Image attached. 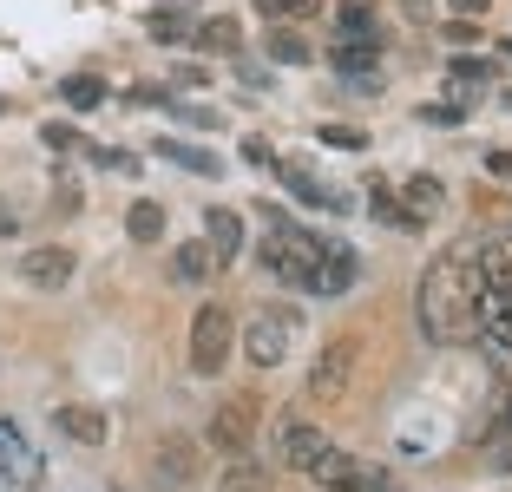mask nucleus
<instances>
[{
  "label": "nucleus",
  "mask_w": 512,
  "mask_h": 492,
  "mask_svg": "<svg viewBox=\"0 0 512 492\" xmlns=\"http://www.w3.org/2000/svg\"><path fill=\"white\" fill-rule=\"evenodd\" d=\"M480 289H486L480 237L473 243H447V250L421 269V289H414V322H421L427 342L434 348L473 342V335H480Z\"/></svg>",
  "instance_id": "f257e3e1"
},
{
  "label": "nucleus",
  "mask_w": 512,
  "mask_h": 492,
  "mask_svg": "<svg viewBox=\"0 0 512 492\" xmlns=\"http://www.w3.org/2000/svg\"><path fill=\"white\" fill-rule=\"evenodd\" d=\"M256 256L276 283L302 289V296H348L355 276H362V256L342 237H322V230H270L256 243Z\"/></svg>",
  "instance_id": "f03ea898"
},
{
  "label": "nucleus",
  "mask_w": 512,
  "mask_h": 492,
  "mask_svg": "<svg viewBox=\"0 0 512 492\" xmlns=\"http://www.w3.org/2000/svg\"><path fill=\"white\" fill-rule=\"evenodd\" d=\"M302 315L283 309V302H263V309H250V322H237V348L250 355V368H283L289 361V342H296Z\"/></svg>",
  "instance_id": "7ed1b4c3"
},
{
  "label": "nucleus",
  "mask_w": 512,
  "mask_h": 492,
  "mask_svg": "<svg viewBox=\"0 0 512 492\" xmlns=\"http://www.w3.org/2000/svg\"><path fill=\"white\" fill-rule=\"evenodd\" d=\"M230 355H237V315L224 309V302H204V309L191 315V374H224Z\"/></svg>",
  "instance_id": "20e7f679"
},
{
  "label": "nucleus",
  "mask_w": 512,
  "mask_h": 492,
  "mask_svg": "<svg viewBox=\"0 0 512 492\" xmlns=\"http://www.w3.org/2000/svg\"><path fill=\"white\" fill-rule=\"evenodd\" d=\"M204 440H191V433H165L158 447H151L145 460V479L151 492H197V473H204Z\"/></svg>",
  "instance_id": "39448f33"
},
{
  "label": "nucleus",
  "mask_w": 512,
  "mask_h": 492,
  "mask_svg": "<svg viewBox=\"0 0 512 492\" xmlns=\"http://www.w3.org/2000/svg\"><path fill=\"white\" fill-rule=\"evenodd\" d=\"M256 427H263V407H256V394H237V401H224L211 420H204V447L224 453V460H243L256 440Z\"/></svg>",
  "instance_id": "423d86ee"
},
{
  "label": "nucleus",
  "mask_w": 512,
  "mask_h": 492,
  "mask_svg": "<svg viewBox=\"0 0 512 492\" xmlns=\"http://www.w3.org/2000/svg\"><path fill=\"white\" fill-rule=\"evenodd\" d=\"M309 479H316L322 492H394L388 473H381L375 460H362V453H342V447H322L316 466H309Z\"/></svg>",
  "instance_id": "0eeeda50"
},
{
  "label": "nucleus",
  "mask_w": 512,
  "mask_h": 492,
  "mask_svg": "<svg viewBox=\"0 0 512 492\" xmlns=\"http://www.w3.org/2000/svg\"><path fill=\"white\" fill-rule=\"evenodd\" d=\"M348 381H355V342H348V335H329V342L309 355L302 388H309V401H342Z\"/></svg>",
  "instance_id": "6e6552de"
},
{
  "label": "nucleus",
  "mask_w": 512,
  "mask_h": 492,
  "mask_svg": "<svg viewBox=\"0 0 512 492\" xmlns=\"http://www.w3.org/2000/svg\"><path fill=\"white\" fill-rule=\"evenodd\" d=\"M322 447H329V433H322L316 420H302V414H283V420H276L270 453H276V466H283V473H309Z\"/></svg>",
  "instance_id": "1a4fd4ad"
},
{
  "label": "nucleus",
  "mask_w": 512,
  "mask_h": 492,
  "mask_svg": "<svg viewBox=\"0 0 512 492\" xmlns=\"http://www.w3.org/2000/svg\"><path fill=\"white\" fill-rule=\"evenodd\" d=\"M79 276V256L66 250V243H33L27 256H20V283L27 289H46V296H53V289H66Z\"/></svg>",
  "instance_id": "9d476101"
},
{
  "label": "nucleus",
  "mask_w": 512,
  "mask_h": 492,
  "mask_svg": "<svg viewBox=\"0 0 512 492\" xmlns=\"http://www.w3.org/2000/svg\"><path fill=\"white\" fill-rule=\"evenodd\" d=\"M33 479H46L40 447H33L14 420H0V486H33Z\"/></svg>",
  "instance_id": "9b49d317"
},
{
  "label": "nucleus",
  "mask_w": 512,
  "mask_h": 492,
  "mask_svg": "<svg viewBox=\"0 0 512 492\" xmlns=\"http://www.w3.org/2000/svg\"><path fill=\"white\" fill-rule=\"evenodd\" d=\"M394 197H401V210L414 217V224H434L440 210H447V184H440L434 171H407V178H394Z\"/></svg>",
  "instance_id": "f8f14e48"
},
{
  "label": "nucleus",
  "mask_w": 512,
  "mask_h": 492,
  "mask_svg": "<svg viewBox=\"0 0 512 492\" xmlns=\"http://www.w3.org/2000/svg\"><path fill=\"white\" fill-rule=\"evenodd\" d=\"M53 433H60V440H73V447H106V414H99V407L92 401H60L53 407Z\"/></svg>",
  "instance_id": "ddd939ff"
},
{
  "label": "nucleus",
  "mask_w": 512,
  "mask_h": 492,
  "mask_svg": "<svg viewBox=\"0 0 512 492\" xmlns=\"http://www.w3.org/2000/svg\"><path fill=\"white\" fill-rule=\"evenodd\" d=\"M276 178H283V191H289V197H302L309 210H348V197H342V191L316 184V171H302V164H289V158H276Z\"/></svg>",
  "instance_id": "4468645a"
},
{
  "label": "nucleus",
  "mask_w": 512,
  "mask_h": 492,
  "mask_svg": "<svg viewBox=\"0 0 512 492\" xmlns=\"http://www.w3.org/2000/svg\"><path fill=\"white\" fill-rule=\"evenodd\" d=\"M204 243H211V256H217V263H237V256H243V243H250V230H243V217H237V210H224V204H217V210H204Z\"/></svg>",
  "instance_id": "2eb2a0df"
},
{
  "label": "nucleus",
  "mask_w": 512,
  "mask_h": 492,
  "mask_svg": "<svg viewBox=\"0 0 512 492\" xmlns=\"http://www.w3.org/2000/svg\"><path fill=\"white\" fill-rule=\"evenodd\" d=\"M217 256H211V243L204 237H191V243H178L171 250V283H184V289H197V283H217Z\"/></svg>",
  "instance_id": "dca6fc26"
},
{
  "label": "nucleus",
  "mask_w": 512,
  "mask_h": 492,
  "mask_svg": "<svg viewBox=\"0 0 512 492\" xmlns=\"http://www.w3.org/2000/svg\"><path fill=\"white\" fill-rule=\"evenodd\" d=\"M335 79L362 86V92H381V46H335Z\"/></svg>",
  "instance_id": "f3484780"
},
{
  "label": "nucleus",
  "mask_w": 512,
  "mask_h": 492,
  "mask_svg": "<svg viewBox=\"0 0 512 492\" xmlns=\"http://www.w3.org/2000/svg\"><path fill=\"white\" fill-rule=\"evenodd\" d=\"M329 33H335V46H381V27H375V7L368 0H342Z\"/></svg>",
  "instance_id": "a211bd4d"
},
{
  "label": "nucleus",
  "mask_w": 512,
  "mask_h": 492,
  "mask_svg": "<svg viewBox=\"0 0 512 492\" xmlns=\"http://www.w3.org/2000/svg\"><path fill=\"white\" fill-rule=\"evenodd\" d=\"M493 73H499L493 60H473V53H453V66H447V99L473 105V99H480L486 86H493Z\"/></svg>",
  "instance_id": "6ab92c4d"
},
{
  "label": "nucleus",
  "mask_w": 512,
  "mask_h": 492,
  "mask_svg": "<svg viewBox=\"0 0 512 492\" xmlns=\"http://www.w3.org/2000/svg\"><path fill=\"white\" fill-rule=\"evenodd\" d=\"M191 46H197V53L230 60V53H243V27L230 14H211V20H197V27H191Z\"/></svg>",
  "instance_id": "aec40b11"
},
{
  "label": "nucleus",
  "mask_w": 512,
  "mask_h": 492,
  "mask_svg": "<svg viewBox=\"0 0 512 492\" xmlns=\"http://www.w3.org/2000/svg\"><path fill=\"white\" fill-rule=\"evenodd\" d=\"M480 269H486V289H506L512 296V224L480 237Z\"/></svg>",
  "instance_id": "412c9836"
},
{
  "label": "nucleus",
  "mask_w": 512,
  "mask_h": 492,
  "mask_svg": "<svg viewBox=\"0 0 512 492\" xmlns=\"http://www.w3.org/2000/svg\"><path fill=\"white\" fill-rule=\"evenodd\" d=\"M125 237H132V243H165V204L138 197V204L125 210Z\"/></svg>",
  "instance_id": "4be33fe9"
},
{
  "label": "nucleus",
  "mask_w": 512,
  "mask_h": 492,
  "mask_svg": "<svg viewBox=\"0 0 512 492\" xmlns=\"http://www.w3.org/2000/svg\"><path fill=\"white\" fill-rule=\"evenodd\" d=\"M60 99L73 105V112H99V105H106V79H99V73H66Z\"/></svg>",
  "instance_id": "5701e85b"
},
{
  "label": "nucleus",
  "mask_w": 512,
  "mask_h": 492,
  "mask_svg": "<svg viewBox=\"0 0 512 492\" xmlns=\"http://www.w3.org/2000/svg\"><path fill=\"white\" fill-rule=\"evenodd\" d=\"M217 492H270V466H256L250 453H243V460H230V466H224Z\"/></svg>",
  "instance_id": "b1692460"
},
{
  "label": "nucleus",
  "mask_w": 512,
  "mask_h": 492,
  "mask_svg": "<svg viewBox=\"0 0 512 492\" xmlns=\"http://www.w3.org/2000/svg\"><path fill=\"white\" fill-rule=\"evenodd\" d=\"M158 158H171L178 171H197V178H217V158L197 145H178V138H158Z\"/></svg>",
  "instance_id": "393cba45"
},
{
  "label": "nucleus",
  "mask_w": 512,
  "mask_h": 492,
  "mask_svg": "<svg viewBox=\"0 0 512 492\" xmlns=\"http://www.w3.org/2000/svg\"><path fill=\"white\" fill-rule=\"evenodd\" d=\"M263 14H270L276 27H302V20L329 14V0H263Z\"/></svg>",
  "instance_id": "a878e982"
},
{
  "label": "nucleus",
  "mask_w": 512,
  "mask_h": 492,
  "mask_svg": "<svg viewBox=\"0 0 512 492\" xmlns=\"http://www.w3.org/2000/svg\"><path fill=\"white\" fill-rule=\"evenodd\" d=\"M368 210H375V217H381L388 230H421V224H414V217L401 210V197H394V184H388V178H381L375 191H368Z\"/></svg>",
  "instance_id": "bb28decb"
},
{
  "label": "nucleus",
  "mask_w": 512,
  "mask_h": 492,
  "mask_svg": "<svg viewBox=\"0 0 512 492\" xmlns=\"http://www.w3.org/2000/svg\"><path fill=\"white\" fill-rule=\"evenodd\" d=\"M270 60L276 66H309V40L296 27H270Z\"/></svg>",
  "instance_id": "cd10ccee"
},
{
  "label": "nucleus",
  "mask_w": 512,
  "mask_h": 492,
  "mask_svg": "<svg viewBox=\"0 0 512 492\" xmlns=\"http://www.w3.org/2000/svg\"><path fill=\"white\" fill-rule=\"evenodd\" d=\"M191 27H197V20L178 14V7H158V14H145V33H151V40H191Z\"/></svg>",
  "instance_id": "c85d7f7f"
},
{
  "label": "nucleus",
  "mask_w": 512,
  "mask_h": 492,
  "mask_svg": "<svg viewBox=\"0 0 512 492\" xmlns=\"http://www.w3.org/2000/svg\"><path fill=\"white\" fill-rule=\"evenodd\" d=\"M421 125L453 132V125H467V105H460V99H434V105H421Z\"/></svg>",
  "instance_id": "c756f323"
},
{
  "label": "nucleus",
  "mask_w": 512,
  "mask_h": 492,
  "mask_svg": "<svg viewBox=\"0 0 512 492\" xmlns=\"http://www.w3.org/2000/svg\"><path fill=\"white\" fill-rule=\"evenodd\" d=\"M86 158H92V164H106V171H138V158H132V151H112V145H92V138H86Z\"/></svg>",
  "instance_id": "7c9ffc66"
},
{
  "label": "nucleus",
  "mask_w": 512,
  "mask_h": 492,
  "mask_svg": "<svg viewBox=\"0 0 512 492\" xmlns=\"http://www.w3.org/2000/svg\"><path fill=\"white\" fill-rule=\"evenodd\" d=\"M276 158H283V151H276L270 138H243V164H263V171H276Z\"/></svg>",
  "instance_id": "2f4dec72"
},
{
  "label": "nucleus",
  "mask_w": 512,
  "mask_h": 492,
  "mask_svg": "<svg viewBox=\"0 0 512 492\" xmlns=\"http://www.w3.org/2000/svg\"><path fill=\"white\" fill-rule=\"evenodd\" d=\"M322 138H329V145H342V151H362L368 145L362 125H322Z\"/></svg>",
  "instance_id": "473e14b6"
},
{
  "label": "nucleus",
  "mask_w": 512,
  "mask_h": 492,
  "mask_svg": "<svg viewBox=\"0 0 512 492\" xmlns=\"http://www.w3.org/2000/svg\"><path fill=\"white\" fill-rule=\"evenodd\" d=\"M40 138H46L53 151H86V138H79L73 125H40Z\"/></svg>",
  "instance_id": "72a5a7b5"
},
{
  "label": "nucleus",
  "mask_w": 512,
  "mask_h": 492,
  "mask_svg": "<svg viewBox=\"0 0 512 492\" xmlns=\"http://www.w3.org/2000/svg\"><path fill=\"white\" fill-rule=\"evenodd\" d=\"M486 7H493V0H447L453 20H486Z\"/></svg>",
  "instance_id": "f704fd0d"
},
{
  "label": "nucleus",
  "mask_w": 512,
  "mask_h": 492,
  "mask_svg": "<svg viewBox=\"0 0 512 492\" xmlns=\"http://www.w3.org/2000/svg\"><path fill=\"white\" fill-rule=\"evenodd\" d=\"M447 40L453 46H473V40H480V20H447Z\"/></svg>",
  "instance_id": "c9c22d12"
},
{
  "label": "nucleus",
  "mask_w": 512,
  "mask_h": 492,
  "mask_svg": "<svg viewBox=\"0 0 512 492\" xmlns=\"http://www.w3.org/2000/svg\"><path fill=\"white\" fill-rule=\"evenodd\" d=\"M486 171H493V178H512V151H486Z\"/></svg>",
  "instance_id": "e433bc0d"
},
{
  "label": "nucleus",
  "mask_w": 512,
  "mask_h": 492,
  "mask_svg": "<svg viewBox=\"0 0 512 492\" xmlns=\"http://www.w3.org/2000/svg\"><path fill=\"white\" fill-rule=\"evenodd\" d=\"M493 466H499V473H512V440H506V433L493 440Z\"/></svg>",
  "instance_id": "4c0bfd02"
},
{
  "label": "nucleus",
  "mask_w": 512,
  "mask_h": 492,
  "mask_svg": "<svg viewBox=\"0 0 512 492\" xmlns=\"http://www.w3.org/2000/svg\"><path fill=\"white\" fill-rule=\"evenodd\" d=\"M0 492H53L46 479H33V486H0Z\"/></svg>",
  "instance_id": "58836bf2"
},
{
  "label": "nucleus",
  "mask_w": 512,
  "mask_h": 492,
  "mask_svg": "<svg viewBox=\"0 0 512 492\" xmlns=\"http://www.w3.org/2000/svg\"><path fill=\"white\" fill-rule=\"evenodd\" d=\"M506 112H512V92H506Z\"/></svg>",
  "instance_id": "ea45409f"
}]
</instances>
